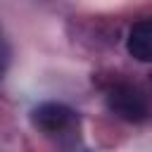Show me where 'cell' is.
Masks as SVG:
<instances>
[{
  "instance_id": "cell-1",
  "label": "cell",
  "mask_w": 152,
  "mask_h": 152,
  "mask_svg": "<svg viewBox=\"0 0 152 152\" xmlns=\"http://www.w3.org/2000/svg\"><path fill=\"white\" fill-rule=\"evenodd\" d=\"M107 104L109 109L124 119V121H131V124H140L147 119L150 114V107H147V97L145 93L138 88V86H131V83H119L109 90L107 95Z\"/></svg>"
},
{
  "instance_id": "cell-2",
  "label": "cell",
  "mask_w": 152,
  "mask_h": 152,
  "mask_svg": "<svg viewBox=\"0 0 152 152\" xmlns=\"http://www.w3.org/2000/svg\"><path fill=\"white\" fill-rule=\"evenodd\" d=\"M31 121H33V126H38L45 133H62L74 126L76 114L71 107H66L62 102H43L33 109Z\"/></svg>"
},
{
  "instance_id": "cell-3",
  "label": "cell",
  "mask_w": 152,
  "mask_h": 152,
  "mask_svg": "<svg viewBox=\"0 0 152 152\" xmlns=\"http://www.w3.org/2000/svg\"><path fill=\"white\" fill-rule=\"evenodd\" d=\"M126 50L138 62L152 59V21L150 19H140L131 26L126 36Z\"/></svg>"
}]
</instances>
